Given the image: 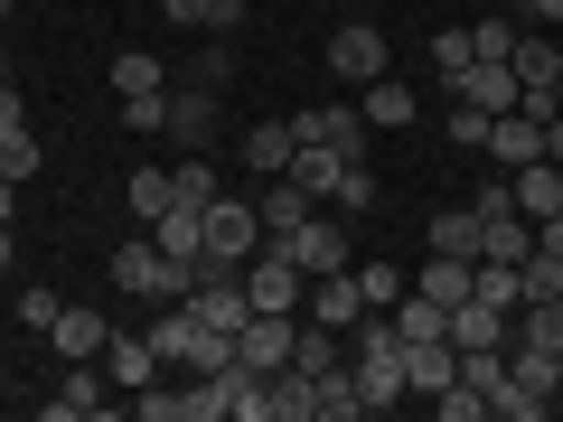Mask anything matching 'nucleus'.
<instances>
[{
	"mask_svg": "<svg viewBox=\"0 0 563 422\" xmlns=\"http://www.w3.org/2000/svg\"><path fill=\"white\" fill-rule=\"evenodd\" d=\"M20 122H29V95H20L10 76H0V132H20Z\"/></svg>",
	"mask_w": 563,
	"mask_h": 422,
	"instance_id": "79ce46f5",
	"label": "nucleus"
},
{
	"mask_svg": "<svg viewBox=\"0 0 563 422\" xmlns=\"http://www.w3.org/2000/svg\"><path fill=\"white\" fill-rule=\"evenodd\" d=\"M244 169H254V179H282V169H291V122H254V132H244Z\"/></svg>",
	"mask_w": 563,
	"mask_h": 422,
	"instance_id": "b1692460",
	"label": "nucleus"
},
{
	"mask_svg": "<svg viewBox=\"0 0 563 422\" xmlns=\"http://www.w3.org/2000/svg\"><path fill=\"white\" fill-rule=\"evenodd\" d=\"M161 10H169L179 29H207V0H161Z\"/></svg>",
	"mask_w": 563,
	"mask_h": 422,
	"instance_id": "c03bdc74",
	"label": "nucleus"
},
{
	"mask_svg": "<svg viewBox=\"0 0 563 422\" xmlns=\"http://www.w3.org/2000/svg\"><path fill=\"white\" fill-rule=\"evenodd\" d=\"M169 188H179L188 207H217V198H225V179H217V160H207V151H188V160L169 169Z\"/></svg>",
	"mask_w": 563,
	"mask_h": 422,
	"instance_id": "cd10ccee",
	"label": "nucleus"
},
{
	"mask_svg": "<svg viewBox=\"0 0 563 422\" xmlns=\"http://www.w3.org/2000/svg\"><path fill=\"white\" fill-rule=\"evenodd\" d=\"M517 38H526L517 20H479V29H470V47H479V57H517Z\"/></svg>",
	"mask_w": 563,
	"mask_h": 422,
	"instance_id": "58836bf2",
	"label": "nucleus"
},
{
	"mask_svg": "<svg viewBox=\"0 0 563 422\" xmlns=\"http://www.w3.org/2000/svg\"><path fill=\"white\" fill-rule=\"evenodd\" d=\"M10 263H20V235H10V225H0V273H10Z\"/></svg>",
	"mask_w": 563,
	"mask_h": 422,
	"instance_id": "a18cd8bd",
	"label": "nucleus"
},
{
	"mask_svg": "<svg viewBox=\"0 0 563 422\" xmlns=\"http://www.w3.org/2000/svg\"><path fill=\"white\" fill-rule=\"evenodd\" d=\"M169 141H179V151H207V141H217V85H179V95H169Z\"/></svg>",
	"mask_w": 563,
	"mask_h": 422,
	"instance_id": "9b49d317",
	"label": "nucleus"
},
{
	"mask_svg": "<svg viewBox=\"0 0 563 422\" xmlns=\"http://www.w3.org/2000/svg\"><path fill=\"white\" fill-rule=\"evenodd\" d=\"M169 198H179V188H169V169H132V225H151Z\"/></svg>",
	"mask_w": 563,
	"mask_h": 422,
	"instance_id": "473e14b6",
	"label": "nucleus"
},
{
	"mask_svg": "<svg viewBox=\"0 0 563 422\" xmlns=\"http://www.w3.org/2000/svg\"><path fill=\"white\" fill-rule=\"evenodd\" d=\"M526 244H536V225H526L517 207H498V216H479V254H498V263H526Z\"/></svg>",
	"mask_w": 563,
	"mask_h": 422,
	"instance_id": "bb28decb",
	"label": "nucleus"
},
{
	"mask_svg": "<svg viewBox=\"0 0 563 422\" xmlns=\"http://www.w3.org/2000/svg\"><path fill=\"white\" fill-rule=\"evenodd\" d=\"M47 413H57V422H95V413H113V385H103V366H95V357H66V376H57V395H47Z\"/></svg>",
	"mask_w": 563,
	"mask_h": 422,
	"instance_id": "423d86ee",
	"label": "nucleus"
},
{
	"mask_svg": "<svg viewBox=\"0 0 563 422\" xmlns=\"http://www.w3.org/2000/svg\"><path fill=\"white\" fill-rule=\"evenodd\" d=\"M0 76H10V57H0Z\"/></svg>",
	"mask_w": 563,
	"mask_h": 422,
	"instance_id": "8fccbe9b",
	"label": "nucleus"
},
{
	"mask_svg": "<svg viewBox=\"0 0 563 422\" xmlns=\"http://www.w3.org/2000/svg\"><path fill=\"white\" fill-rule=\"evenodd\" d=\"M254 216H263V235H291V225H310V216H320V198H310V188L291 179V169H282V179H263Z\"/></svg>",
	"mask_w": 563,
	"mask_h": 422,
	"instance_id": "9d476101",
	"label": "nucleus"
},
{
	"mask_svg": "<svg viewBox=\"0 0 563 422\" xmlns=\"http://www.w3.org/2000/svg\"><path fill=\"white\" fill-rule=\"evenodd\" d=\"M507 329H517L507 310H488V301H461V310H451V329H442V338H451V347H507Z\"/></svg>",
	"mask_w": 563,
	"mask_h": 422,
	"instance_id": "aec40b11",
	"label": "nucleus"
},
{
	"mask_svg": "<svg viewBox=\"0 0 563 422\" xmlns=\"http://www.w3.org/2000/svg\"><path fill=\"white\" fill-rule=\"evenodd\" d=\"M198 310L188 301H161V320H151V347H161V366H188V347H198Z\"/></svg>",
	"mask_w": 563,
	"mask_h": 422,
	"instance_id": "412c9836",
	"label": "nucleus"
},
{
	"mask_svg": "<svg viewBox=\"0 0 563 422\" xmlns=\"http://www.w3.org/2000/svg\"><path fill=\"white\" fill-rule=\"evenodd\" d=\"M291 366H301V376H329V366H347V338H339V329H320V320H301Z\"/></svg>",
	"mask_w": 563,
	"mask_h": 422,
	"instance_id": "a878e982",
	"label": "nucleus"
},
{
	"mask_svg": "<svg viewBox=\"0 0 563 422\" xmlns=\"http://www.w3.org/2000/svg\"><path fill=\"white\" fill-rule=\"evenodd\" d=\"M0 179H10V188L38 179V132H29V122H20V132H0Z\"/></svg>",
	"mask_w": 563,
	"mask_h": 422,
	"instance_id": "c756f323",
	"label": "nucleus"
},
{
	"mask_svg": "<svg viewBox=\"0 0 563 422\" xmlns=\"http://www.w3.org/2000/svg\"><path fill=\"white\" fill-rule=\"evenodd\" d=\"M366 395H357V366H329V376H310V422H357Z\"/></svg>",
	"mask_w": 563,
	"mask_h": 422,
	"instance_id": "f3484780",
	"label": "nucleus"
},
{
	"mask_svg": "<svg viewBox=\"0 0 563 422\" xmlns=\"http://www.w3.org/2000/svg\"><path fill=\"white\" fill-rule=\"evenodd\" d=\"M57 310H66L57 291H20V320H29V329H57Z\"/></svg>",
	"mask_w": 563,
	"mask_h": 422,
	"instance_id": "a19ab883",
	"label": "nucleus"
},
{
	"mask_svg": "<svg viewBox=\"0 0 563 422\" xmlns=\"http://www.w3.org/2000/svg\"><path fill=\"white\" fill-rule=\"evenodd\" d=\"M357 310H366V291H357V263H347V273H320L310 281V301H301V320H320V329H357Z\"/></svg>",
	"mask_w": 563,
	"mask_h": 422,
	"instance_id": "1a4fd4ad",
	"label": "nucleus"
},
{
	"mask_svg": "<svg viewBox=\"0 0 563 422\" xmlns=\"http://www.w3.org/2000/svg\"><path fill=\"white\" fill-rule=\"evenodd\" d=\"M357 291H366V310H395L404 301V273H395V263H357Z\"/></svg>",
	"mask_w": 563,
	"mask_h": 422,
	"instance_id": "72a5a7b5",
	"label": "nucleus"
},
{
	"mask_svg": "<svg viewBox=\"0 0 563 422\" xmlns=\"http://www.w3.org/2000/svg\"><path fill=\"white\" fill-rule=\"evenodd\" d=\"M517 338H526V347H563V291H554V301H526V310H517Z\"/></svg>",
	"mask_w": 563,
	"mask_h": 422,
	"instance_id": "7c9ffc66",
	"label": "nucleus"
},
{
	"mask_svg": "<svg viewBox=\"0 0 563 422\" xmlns=\"http://www.w3.org/2000/svg\"><path fill=\"white\" fill-rule=\"evenodd\" d=\"M291 141H329V151L366 160V113H357V103H310V113L291 122Z\"/></svg>",
	"mask_w": 563,
	"mask_h": 422,
	"instance_id": "6e6552de",
	"label": "nucleus"
},
{
	"mask_svg": "<svg viewBox=\"0 0 563 422\" xmlns=\"http://www.w3.org/2000/svg\"><path fill=\"white\" fill-rule=\"evenodd\" d=\"M385 66H395V47H385V29H366V20H347L339 38H329V76H339V85H376Z\"/></svg>",
	"mask_w": 563,
	"mask_h": 422,
	"instance_id": "39448f33",
	"label": "nucleus"
},
{
	"mask_svg": "<svg viewBox=\"0 0 563 422\" xmlns=\"http://www.w3.org/2000/svg\"><path fill=\"white\" fill-rule=\"evenodd\" d=\"M470 57H479V47H470V29H442V38H432V76H461Z\"/></svg>",
	"mask_w": 563,
	"mask_h": 422,
	"instance_id": "4c0bfd02",
	"label": "nucleus"
},
{
	"mask_svg": "<svg viewBox=\"0 0 563 422\" xmlns=\"http://www.w3.org/2000/svg\"><path fill=\"white\" fill-rule=\"evenodd\" d=\"M273 385V422H310V376L301 366H282V376H263Z\"/></svg>",
	"mask_w": 563,
	"mask_h": 422,
	"instance_id": "2f4dec72",
	"label": "nucleus"
},
{
	"mask_svg": "<svg viewBox=\"0 0 563 422\" xmlns=\"http://www.w3.org/2000/svg\"><path fill=\"white\" fill-rule=\"evenodd\" d=\"M188 422H225V385H217V376L188 385Z\"/></svg>",
	"mask_w": 563,
	"mask_h": 422,
	"instance_id": "ea45409f",
	"label": "nucleus"
},
{
	"mask_svg": "<svg viewBox=\"0 0 563 422\" xmlns=\"http://www.w3.org/2000/svg\"><path fill=\"white\" fill-rule=\"evenodd\" d=\"M507 66H517V85H526V95H554V76H563V47L526 29V38H517V57H507Z\"/></svg>",
	"mask_w": 563,
	"mask_h": 422,
	"instance_id": "5701e85b",
	"label": "nucleus"
},
{
	"mask_svg": "<svg viewBox=\"0 0 563 422\" xmlns=\"http://www.w3.org/2000/svg\"><path fill=\"white\" fill-rule=\"evenodd\" d=\"M0 20H10V0H0Z\"/></svg>",
	"mask_w": 563,
	"mask_h": 422,
	"instance_id": "09e8293b",
	"label": "nucleus"
},
{
	"mask_svg": "<svg viewBox=\"0 0 563 422\" xmlns=\"http://www.w3.org/2000/svg\"><path fill=\"white\" fill-rule=\"evenodd\" d=\"M488 160H498V169H526V160H544V122L526 113V103L488 122Z\"/></svg>",
	"mask_w": 563,
	"mask_h": 422,
	"instance_id": "ddd939ff",
	"label": "nucleus"
},
{
	"mask_svg": "<svg viewBox=\"0 0 563 422\" xmlns=\"http://www.w3.org/2000/svg\"><path fill=\"white\" fill-rule=\"evenodd\" d=\"M488 122H498V113H479V103H451V151H488Z\"/></svg>",
	"mask_w": 563,
	"mask_h": 422,
	"instance_id": "c9c22d12",
	"label": "nucleus"
},
{
	"mask_svg": "<svg viewBox=\"0 0 563 422\" xmlns=\"http://www.w3.org/2000/svg\"><path fill=\"white\" fill-rule=\"evenodd\" d=\"M161 57H151V47H122V57H113V95H161Z\"/></svg>",
	"mask_w": 563,
	"mask_h": 422,
	"instance_id": "c85d7f7f",
	"label": "nucleus"
},
{
	"mask_svg": "<svg viewBox=\"0 0 563 422\" xmlns=\"http://www.w3.org/2000/svg\"><path fill=\"white\" fill-rule=\"evenodd\" d=\"M470 301H488V310H507V320H517V310H526V281H517V263L479 254V263H470Z\"/></svg>",
	"mask_w": 563,
	"mask_h": 422,
	"instance_id": "a211bd4d",
	"label": "nucleus"
},
{
	"mask_svg": "<svg viewBox=\"0 0 563 422\" xmlns=\"http://www.w3.org/2000/svg\"><path fill=\"white\" fill-rule=\"evenodd\" d=\"M413 291H422V301H442V310H461V301H470V263H461V254H422Z\"/></svg>",
	"mask_w": 563,
	"mask_h": 422,
	"instance_id": "4be33fe9",
	"label": "nucleus"
},
{
	"mask_svg": "<svg viewBox=\"0 0 563 422\" xmlns=\"http://www.w3.org/2000/svg\"><path fill=\"white\" fill-rule=\"evenodd\" d=\"M273 244H282L291 263H301L310 281H320V273H347V263H357V254H347V225H339V207H320L310 225H291V235H273Z\"/></svg>",
	"mask_w": 563,
	"mask_h": 422,
	"instance_id": "f03ea898",
	"label": "nucleus"
},
{
	"mask_svg": "<svg viewBox=\"0 0 563 422\" xmlns=\"http://www.w3.org/2000/svg\"><path fill=\"white\" fill-rule=\"evenodd\" d=\"M422 254H461V263H479V216H470V207H442V216H432V235H422Z\"/></svg>",
	"mask_w": 563,
	"mask_h": 422,
	"instance_id": "393cba45",
	"label": "nucleus"
},
{
	"mask_svg": "<svg viewBox=\"0 0 563 422\" xmlns=\"http://www.w3.org/2000/svg\"><path fill=\"white\" fill-rule=\"evenodd\" d=\"M103 376H113L122 395L161 385V347H151V329H113V338H103Z\"/></svg>",
	"mask_w": 563,
	"mask_h": 422,
	"instance_id": "0eeeda50",
	"label": "nucleus"
},
{
	"mask_svg": "<svg viewBox=\"0 0 563 422\" xmlns=\"http://www.w3.org/2000/svg\"><path fill=\"white\" fill-rule=\"evenodd\" d=\"M235 20H244V0H207V29H217V38H225Z\"/></svg>",
	"mask_w": 563,
	"mask_h": 422,
	"instance_id": "37998d69",
	"label": "nucleus"
},
{
	"mask_svg": "<svg viewBox=\"0 0 563 422\" xmlns=\"http://www.w3.org/2000/svg\"><path fill=\"white\" fill-rule=\"evenodd\" d=\"M526 20H563V0H526Z\"/></svg>",
	"mask_w": 563,
	"mask_h": 422,
	"instance_id": "49530a36",
	"label": "nucleus"
},
{
	"mask_svg": "<svg viewBox=\"0 0 563 422\" xmlns=\"http://www.w3.org/2000/svg\"><path fill=\"white\" fill-rule=\"evenodd\" d=\"M357 113H366V132H404V122H413L422 103H413V85H404L395 66H385L376 85H357Z\"/></svg>",
	"mask_w": 563,
	"mask_h": 422,
	"instance_id": "f8f14e48",
	"label": "nucleus"
},
{
	"mask_svg": "<svg viewBox=\"0 0 563 422\" xmlns=\"http://www.w3.org/2000/svg\"><path fill=\"white\" fill-rule=\"evenodd\" d=\"M554 113H563V76H554Z\"/></svg>",
	"mask_w": 563,
	"mask_h": 422,
	"instance_id": "de8ad7c7",
	"label": "nucleus"
},
{
	"mask_svg": "<svg viewBox=\"0 0 563 422\" xmlns=\"http://www.w3.org/2000/svg\"><path fill=\"white\" fill-rule=\"evenodd\" d=\"M442 95L451 103H479V113H517L526 85H517V66H507V57H470L461 76H442Z\"/></svg>",
	"mask_w": 563,
	"mask_h": 422,
	"instance_id": "20e7f679",
	"label": "nucleus"
},
{
	"mask_svg": "<svg viewBox=\"0 0 563 422\" xmlns=\"http://www.w3.org/2000/svg\"><path fill=\"white\" fill-rule=\"evenodd\" d=\"M254 244H263L254 198H217V207H207V263H217V273H244V263H254Z\"/></svg>",
	"mask_w": 563,
	"mask_h": 422,
	"instance_id": "f257e3e1",
	"label": "nucleus"
},
{
	"mask_svg": "<svg viewBox=\"0 0 563 422\" xmlns=\"http://www.w3.org/2000/svg\"><path fill=\"white\" fill-rule=\"evenodd\" d=\"M291 338H301V310H254V320L235 329V357L254 366V376H282V366H291Z\"/></svg>",
	"mask_w": 563,
	"mask_h": 422,
	"instance_id": "7ed1b4c3",
	"label": "nucleus"
},
{
	"mask_svg": "<svg viewBox=\"0 0 563 422\" xmlns=\"http://www.w3.org/2000/svg\"><path fill=\"white\" fill-rule=\"evenodd\" d=\"M451 376H461V347L451 338H413L404 347V395H442Z\"/></svg>",
	"mask_w": 563,
	"mask_h": 422,
	"instance_id": "dca6fc26",
	"label": "nucleus"
},
{
	"mask_svg": "<svg viewBox=\"0 0 563 422\" xmlns=\"http://www.w3.org/2000/svg\"><path fill=\"white\" fill-rule=\"evenodd\" d=\"M329 207H339V216H366V207H376V169L357 160V169H347L339 188H329Z\"/></svg>",
	"mask_w": 563,
	"mask_h": 422,
	"instance_id": "f704fd0d",
	"label": "nucleus"
},
{
	"mask_svg": "<svg viewBox=\"0 0 563 422\" xmlns=\"http://www.w3.org/2000/svg\"><path fill=\"white\" fill-rule=\"evenodd\" d=\"M507 198H517V216H526V225H536V216H563V169H554V160L507 169Z\"/></svg>",
	"mask_w": 563,
	"mask_h": 422,
	"instance_id": "4468645a",
	"label": "nucleus"
},
{
	"mask_svg": "<svg viewBox=\"0 0 563 422\" xmlns=\"http://www.w3.org/2000/svg\"><path fill=\"white\" fill-rule=\"evenodd\" d=\"M161 273H169V254L151 235H132V244H113V281L132 291V301H161Z\"/></svg>",
	"mask_w": 563,
	"mask_h": 422,
	"instance_id": "2eb2a0df",
	"label": "nucleus"
},
{
	"mask_svg": "<svg viewBox=\"0 0 563 422\" xmlns=\"http://www.w3.org/2000/svg\"><path fill=\"white\" fill-rule=\"evenodd\" d=\"M122 122H132V132H169V85L161 95H122Z\"/></svg>",
	"mask_w": 563,
	"mask_h": 422,
	"instance_id": "e433bc0d",
	"label": "nucleus"
},
{
	"mask_svg": "<svg viewBox=\"0 0 563 422\" xmlns=\"http://www.w3.org/2000/svg\"><path fill=\"white\" fill-rule=\"evenodd\" d=\"M47 338H57V357H103V338H113V320H103V310H76V301H66Z\"/></svg>",
	"mask_w": 563,
	"mask_h": 422,
	"instance_id": "6ab92c4d",
	"label": "nucleus"
}]
</instances>
